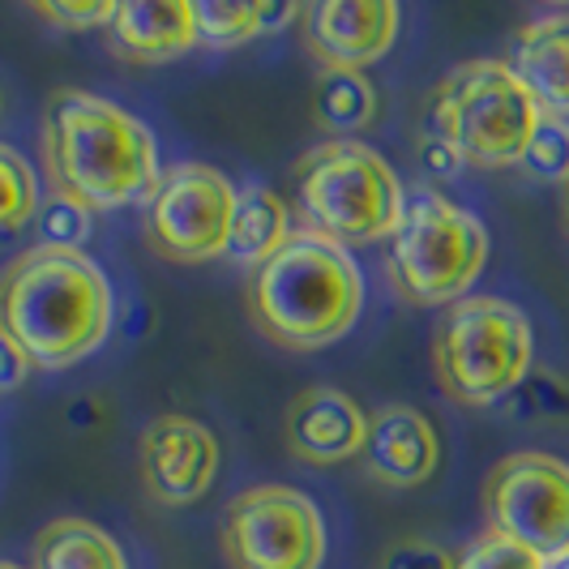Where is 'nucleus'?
<instances>
[{"label": "nucleus", "instance_id": "1", "mask_svg": "<svg viewBox=\"0 0 569 569\" xmlns=\"http://www.w3.org/2000/svg\"><path fill=\"white\" fill-rule=\"evenodd\" d=\"M0 330L34 369H69L112 330L108 274L73 249H30L0 274Z\"/></svg>", "mask_w": 569, "mask_h": 569}, {"label": "nucleus", "instance_id": "2", "mask_svg": "<svg viewBox=\"0 0 569 569\" xmlns=\"http://www.w3.org/2000/svg\"><path fill=\"white\" fill-rule=\"evenodd\" d=\"M43 163L57 193L86 210L146 201L163 176L150 129L90 90H52L43 108Z\"/></svg>", "mask_w": 569, "mask_h": 569}, {"label": "nucleus", "instance_id": "3", "mask_svg": "<svg viewBox=\"0 0 569 569\" xmlns=\"http://www.w3.org/2000/svg\"><path fill=\"white\" fill-rule=\"evenodd\" d=\"M365 305V279L347 249L313 231H291L283 249L244 279L249 321L287 351L339 342Z\"/></svg>", "mask_w": 569, "mask_h": 569}, {"label": "nucleus", "instance_id": "4", "mask_svg": "<svg viewBox=\"0 0 569 569\" xmlns=\"http://www.w3.org/2000/svg\"><path fill=\"white\" fill-rule=\"evenodd\" d=\"M296 198L309 223L305 231L339 249L390 240L407 210L402 184L390 163L372 146L347 138L313 146L296 163Z\"/></svg>", "mask_w": 569, "mask_h": 569}, {"label": "nucleus", "instance_id": "5", "mask_svg": "<svg viewBox=\"0 0 569 569\" xmlns=\"http://www.w3.org/2000/svg\"><path fill=\"white\" fill-rule=\"evenodd\" d=\"M540 103L513 78L510 60H467L432 90L425 138H441L471 168H513L540 124Z\"/></svg>", "mask_w": 569, "mask_h": 569}, {"label": "nucleus", "instance_id": "6", "mask_svg": "<svg viewBox=\"0 0 569 569\" xmlns=\"http://www.w3.org/2000/svg\"><path fill=\"white\" fill-rule=\"evenodd\" d=\"M437 386L462 407H492L531 372V321L497 296H462L432 339Z\"/></svg>", "mask_w": 569, "mask_h": 569}, {"label": "nucleus", "instance_id": "7", "mask_svg": "<svg viewBox=\"0 0 569 569\" xmlns=\"http://www.w3.org/2000/svg\"><path fill=\"white\" fill-rule=\"evenodd\" d=\"M488 261V231L476 214L446 201L441 193H420L407 201L399 231L390 236V279L420 309H450Z\"/></svg>", "mask_w": 569, "mask_h": 569}, {"label": "nucleus", "instance_id": "8", "mask_svg": "<svg viewBox=\"0 0 569 569\" xmlns=\"http://www.w3.org/2000/svg\"><path fill=\"white\" fill-rule=\"evenodd\" d=\"M236 189L223 171L180 163L159 176L142 201V236L163 261L198 266L228 253Z\"/></svg>", "mask_w": 569, "mask_h": 569}, {"label": "nucleus", "instance_id": "9", "mask_svg": "<svg viewBox=\"0 0 569 569\" xmlns=\"http://www.w3.org/2000/svg\"><path fill=\"white\" fill-rule=\"evenodd\" d=\"M488 531L522 543L543 566L569 552V462L552 455L501 458L485 480Z\"/></svg>", "mask_w": 569, "mask_h": 569}, {"label": "nucleus", "instance_id": "10", "mask_svg": "<svg viewBox=\"0 0 569 569\" xmlns=\"http://www.w3.org/2000/svg\"><path fill=\"white\" fill-rule=\"evenodd\" d=\"M223 552L231 569H321L326 522L296 488H249L223 510Z\"/></svg>", "mask_w": 569, "mask_h": 569}, {"label": "nucleus", "instance_id": "11", "mask_svg": "<svg viewBox=\"0 0 569 569\" xmlns=\"http://www.w3.org/2000/svg\"><path fill=\"white\" fill-rule=\"evenodd\" d=\"M146 492L159 506H189L214 485L219 471V441L214 432L189 416H159L150 420L138 441Z\"/></svg>", "mask_w": 569, "mask_h": 569}, {"label": "nucleus", "instance_id": "12", "mask_svg": "<svg viewBox=\"0 0 569 569\" xmlns=\"http://www.w3.org/2000/svg\"><path fill=\"white\" fill-rule=\"evenodd\" d=\"M309 57L326 69H356L365 73L372 60L390 52L399 34V4L395 0H317L300 18Z\"/></svg>", "mask_w": 569, "mask_h": 569}, {"label": "nucleus", "instance_id": "13", "mask_svg": "<svg viewBox=\"0 0 569 569\" xmlns=\"http://www.w3.org/2000/svg\"><path fill=\"white\" fill-rule=\"evenodd\" d=\"M365 441H369L365 407L335 386H313V390L296 395L287 407V446H291V455L313 462V467H335L347 458H360Z\"/></svg>", "mask_w": 569, "mask_h": 569}, {"label": "nucleus", "instance_id": "14", "mask_svg": "<svg viewBox=\"0 0 569 569\" xmlns=\"http://www.w3.org/2000/svg\"><path fill=\"white\" fill-rule=\"evenodd\" d=\"M360 458L377 485L420 488L441 462V441L416 407H381L369 420V441Z\"/></svg>", "mask_w": 569, "mask_h": 569}, {"label": "nucleus", "instance_id": "15", "mask_svg": "<svg viewBox=\"0 0 569 569\" xmlns=\"http://www.w3.org/2000/svg\"><path fill=\"white\" fill-rule=\"evenodd\" d=\"M198 43L193 0H124L108 22V48L129 64H163Z\"/></svg>", "mask_w": 569, "mask_h": 569}, {"label": "nucleus", "instance_id": "16", "mask_svg": "<svg viewBox=\"0 0 569 569\" xmlns=\"http://www.w3.org/2000/svg\"><path fill=\"white\" fill-rule=\"evenodd\" d=\"M510 69L543 116L569 120V9L543 13L518 30Z\"/></svg>", "mask_w": 569, "mask_h": 569}, {"label": "nucleus", "instance_id": "17", "mask_svg": "<svg viewBox=\"0 0 569 569\" xmlns=\"http://www.w3.org/2000/svg\"><path fill=\"white\" fill-rule=\"evenodd\" d=\"M291 240V219H287V201L266 189V184H249L236 193V210H231V236L228 257L244 261V266H261L266 257H274Z\"/></svg>", "mask_w": 569, "mask_h": 569}, {"label": "nucleus", "instance_id": "18", "mask_svg": "<svg viewBox=\"0 0 569 569\" xmlns=\"http://www.w3.org/2000/svg\"><path fill=\"white\" fill-rule=\"evenodd\" d=\"M30 566L34 569H129L120 543L99 531L86 518H57L48 522L34 548H30Z\"/></svg>", "mask_w": 569, "mask_h": 569}, {"label": "nucleus", "instance_id": "19", "mask_svg": "<svg viewBox=\"0 0 569 569\" xmlns=\"http://www.w3.org/2000/svg\"><path fill=\"white\" fill-rule=\"evenodd\" d=\"M377 116V90L356 69H321L313 86V120L326 133H360Z\"/></svg>", "mask_w": 569, "mask_h": 569}, {"label": "nucleus", "instance_id": "20", "mask_svg": "<svg viewBox=\"0 0 569 569\" xmlns=\"http://www.w3.org/2000/svg\"><path fill=\"white\" fill-rule=\"evenodd\" d=\"M501 407L522 425H569V381L552 369H531Z\"/></svg>", "mask_w": 569, "mask_h": 569}, {"label": "nucleus", "instance_id": "21", "mask_svg": "<svg viewBox=\"0 0 569 569\" xmlns=\"http://www.w3.org/2000/svg\"><path fill=\"white\" fill-rule=\"evenodd\" d=\"M198 43L236 48L261 34V0H193Z\"/></svg>", "mask_w": 569, "mask_h": 569}, {"label": "nucleus", "instance_id": "22", "mask_svg": "<svg viewBox=\"0 0 569 569\" xmlns=\"http://www.w3.org/2000/svg\"><path fill=\"white\" fill-rule=\"evenodd\" d=\"M39 180L30 163L13 150V146L0 142V236H13L34 223L39 214Z\"/></svg>", "mask_w": 569, "mask_h": 569}, {"label": "nucleus", "instance_id": "23", "mask_svg": "<svg viewBox=\"0 0 569 569\" xmlns=\"http://www.w3.org/2000/svg\"><path fill=\"white\" fill-rule=\"evenodd\" d=\"M34 236H39V249H73V253H82V240L90 236V210L82 201L52 193L34 214Z\"/></svg>", "mask_w": 569, "mask_h": 569}, {"label": "nucleus", "instance_id": "24", "mask_svg": "<svg viewBox=\"0 0 569 569\" xmlns=\"http://www.w3.org/2000/svg\"><path fill=\"white\" fill-rule=\"evenodd\" d=\"M522 168L536 180H548V184H569V120L540 116L536 138L522 154Z\"/></svg>", "mask_w": 569, "mask_h": 569}, {"label": "nucleus", "instance_id": "25", "mask_svg": "<svg viewBox=\"0 0 569 569\" xmlns=\"http://www.w3.org/2000/svg\"><path fill=\"white\" fill-rule=\"evenodd\" d=\"M458 569H543V561L531 548L506 540V536H497V531H485L480 540H471L462 548Z\"/></svg>", "mask_w": 569, "mask_h": 569}, {"label": "nucleus", "instance_id": "26", "mask_svg": "<svg viewBox=\"0 0 569 569\" xmlns=\"http://www.w3.org/2000/svg\"><path fill=\"white\" fill-rule=\"evenodd\" d=\"M30 9L57 30H108L116 13L112 0H34Z\"/></svg>", "mask_w": 569, "mask_h": 569}, {"label": "nucleus", "instance_id": "27", "mask_svg": "<svg viewBox=\"0 0 569 569\" xmlns=\"http://www.w3.org/2000/svg\"><path fill=\"white\" fill-rule=\"evenodd\" d=\"M381 569H458V561L446 548H437V543L402 540L381 557Z\"/></svg>", "mask_w": 569, "mask_h": 569}, {"label": "nucleus", "instance_id": "28", "mask_svg": "<svg viewBox=\"0 0 569 569\" xmlns=\"http://www.w3.org/2000/svg\"><path fill=\"white\" fill-rule=\"evenodd\" d=\"M416 159H420V168H425L428 176H441V180H446V176H458V171L467 168L462 154H458L450 142H441V138H420V154H416Z\"/></svg>", "mask_w": 569, "mask_h": 569}, {"label": "nucleus", "instance_id": "29", "mask_svg": "<svg viewBox=\"0 0 569 569\" xmlns=\"http://www.w3.org/2000/svg\"><path fill=\"white\" fill-rule=\"evenodd\" d=\"M30 369H34V365L27 360V351L0 330V395H4V390H18L30 377Z\"/></svg>", "mask_w": 569, "mask_h": 569}, {"label": "nucleus", "instance_id": "30", "mask_svg": "<svg viewBox=\"0 0 569 569\" xmlns=\"http://www.w3.org/2000/svg\"><path fill=\"white\" fill-rule=\"evenodd\" d=\"M103 411H99V402L94 399H78L73 402V411H69V425H94Z\"/></svg>", "mask_w": 569, "mask_h": 569}, {"label": "nucleus", "instance_id": "31", "mask_svg": "<svg viewBox=\"0 0 569 569\" xmlns=\"http://www.w3.org/2000/svg\"><path fill=\"white\" fill-rule=\"evenodd\" d=\"M543 569H569V552H566V557H557V561H548Z\"/></svg>", "mask_w": 569, "mask_h": 569}, {"label": "nucleus", "instance_id": "32", "mask_svg": "<svg viewBox=\"0 0 569 569\" xmlns=\"http://www.w3.org/2000/svg\"><path fill=\"white\" fill-rule=\"evenodd\" d=\"M0 569H22V566H13V561H0Z\"/></svg>", "mask_w": 569, "mask_h": 569}, {"label": "nucleus", "instance_id": "33", "mask_svg": "<svg viewBox=\"0 0 569 569\" xmlns=\"http://www.w3.org/2000/svg\"><path fill=\"white\" fill-rule=\"evenodd\" d=\"M0 112H4V99H0Z\"/></svg>", "mask_w": 569, "mask_h": 569}, {"label": "nucleus", "instance_id": "34", "mask_svg": "<svg viewBox=\"0 0 569 569\" xmlns=\"http://www.w3.org/2000/svg\"><path fill=\"white\" fill-rule=\"evenodd\" d=\"M566 214H569V198H566Z\"/></svg>", "mask_w": 569, "mask_h": 569}]
</instances>
